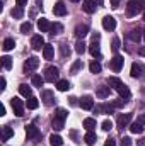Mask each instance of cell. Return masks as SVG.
<instances>
[{"label": "cell", "mask_w": 145, "mask_h": 146, "mask_svg": "<svg viewBox=\"0 0 145 146\" xmlns=\"http://www.w3.org/2000/svg\"><path fill=\"white\" fill-rule=\"evenodd\" d=\"M56 88H58L60 92H67V90L70 88V82H68V80H58V82H56Z\"/></svg>", "instance_id": "f546056e"}, {"label": "cell", "mask_w": 145, "mask_h": 146, "mask_svg": "<svg viewBox=\"0 0 145 146\" xmlns=\"http://www.w3.org/2000/svg\"><path fill=\"white\" fill-rule=\"evenodd\" d=\"M38 66H39V60H38L36 56H31V58H28L26 63H24V72L31 73V72H34Z\"/></svg>", "instance_id": "9c48e42d"}, {"label": "cell", "mask_w": 145, "mask_h": 146, "mask_svg": "<svg viewBox=\"0 0 145 146\" xmlns=\"http://www.w3.org/2000/svg\"><path fill=\"white\" fill-rule=\"evenodd\" d=\"M103 27L106 31H114L116 29V19L113 15H104L103 17Z\"/></svg>", "instance_id": "8fae6325"}, {"label": "cell", "mask_w": 145, "mask_h": 146, "mask_svg": "<svg viewBox=\"0 0 145 146\" xmlns=\"http://www.w3.org/2000/svg\"><path fill=\"white\" fill-rule=\"evenodd\" d=\"M31 31H33V24L31 22H22L21 24V33L22 34H29Z\"/></svg>", "instance_id": "d6a6232c"}, {"label": "cell", "mask_w": 145, "mask_h": 146, "mask_svg": "<svg viewBox=\"0 0 145 146\" xmlns=\"http://www.w3.org/2000/svg\"><path fill=\"white\" fill-rule=\"evenodd\" d=\"M144 73H145V68L140 65V63H133V65H132V72H130V75H132L133 78H142Z\"/></svg>", "instance_id": "2e32d148"}, {"label": "cell", "mask_w": 145, "mask_h": 146, "mask_svg": "<svg viewBox=\"0 0 145 146\" xmlns=\"http://www.w3.org/2000/svg\"><path fill=\"white\" fill-rule=\"evenodd\" d=\"M15 3H17V7H24V5H28V0H15Z\"/></svg>", "instance_id": "bcb514c9"}, {"label": "cell", "mask_w": 145, "mask_h": 146, "mask_svg": "<svg viewBox=\"0 0 145 146\" xmlns=\"http://www.w3.org/2000/svg\"><path fill=\"white\" fill-rule=\"evenodd\" d=\"M104 146H116V141H114L113 138H109V139H106V143H104Z\"/></svg>", "instance_id": "f6af8a7d"}, {"label": "cell", "mask_w": 145, "mask_h": 146, "mask_svg": "<svg viewBox=\"0 0 145 146\" xmlns=\"http://www.w3.org/2000/svg\"><path fill=\"white\" fill-rule=\"evenodd\" d=\"M58 75H60V72H58L56 66H48V68L44 70V80L55 83V82H58Z\"/></svg>", "instance_id": "277c9868"}, {"label": "cell", "mask_w": 145, "mask_h": 146, "mask_svg": "<svg viewBox=\"0 0 145 146\" xmlns=\"http://www.w3.org/2000/svg\"><path fill=\"white\" fill-rule=\"evenodd\" d=\"M89 51H91V54H92L94 58H97V60H101V58H103V54H101V46H99V41H92V42L89 44Z\"/></svg>", "instance_id": "4fadbf2b"}, {"label": "cell", "mask_w": 145, "mask_h": 146, "mask_svg": "<svg viewBox=\"0 0 145 146\" xmlns=\"http://www.w3.org/2000/svg\"><path fill=\"white\" fill-rule=\"evenodd\" d=\"M99 39H101L99 33H94V34H92V41H99Z\"/></svg>", "instance_id": "f907efd6"}, {"label": "cell", "mask_w": 145, "mask_h": 146, "mask_svg": "<svg viewBox=\"0 0 145 146\" xmlns=\"http://www.w3.org/2000/svg\"><path fill=\"white\" fill-rule=\"evenodd\" d=\"M144 21H145V10H144Z\"/></svg>", "instance_id": "9f6ffc18"}, {"label": "cell", "mask_w": 145, "mask_h": 146, "mask_svg": "<svg viewBox=\"0 0 145 146\" xmlns=\"http://www.w3.org/2000/svg\"><path fill=\"white\" fill-rule=\"evenodd\" d=\"M125 99H118V100H113V106H114V109H119V107H123L125 106Z\"/></svg>", "instance_id": "7bdbcfd3"}, {"label": "cell", "mask_w": 145, "mask_h": 146, "mask_svg": "<svg viewBox=\"0 0 145 146\" xmlns=\"http://www.w3.org/2000/svg\"><path fill=\"white\" fill-rule=\"evenodd\" d=\"M31 46H33V49H36V51H39L41 48H44V39H43V36H41V34H36V36L31 37Z\"/></svg>", "instance_id": "9a60e30c"}, {"label": "cell", "mask_w": 145, "mask_h": 146, "mask_svg": "<svg viewBox=\"0 0 145 146\" xmlns=\"http://www.w3.org/2000/svg\"><path fill=\"white\" fill-rule=\"evenodd\" d=\"M70 2H80V0H70Z\"/></svg>", "instance_id": "11a10c76"}, {"label": "cell", "mask_w": 145, "mask_h": 146, "mask_svg": "<svg viewBox=\"0 0 145 146\" xmlns=\"http://www.w3.org/2000/svg\"><path fill=\"white\" fill-rule=\"evenodd\" d=\"M85 42L84 41H77V44H75V51L79 53V54H84V51H85Z\"/></svg>", "instance_id": "74e56055"}, {"label": "cell", "mask_w": 145, "mask_h": 146, "mask_svg": "<svg viewBox=\"0 0 145 146\" xmlns=\"http://www.w3.org/2000/svg\"><path fill=\"white\" fill-rule=\"evenodd\" d=\"M142 10H145V0H128V5H126V15L128 17H135Z\"/></svg>", "instance_id": "7a4b0ae2"}, {"label": "cell", "mask_w": 145, "mask_h": 146, "mask_svg": "<svg viewBox=\"0 0 145 146\" xmlns=\"http://www.w3.org/2000/svg\"><path fill=\"white\" fill-rule=\"evenodd\" d=\"M109 2H111V7L113 9H118L119 7V0H109Z\"/></svg>", "instance_id": "7dc6e473"}, {"label": "cell", "mask_w": 145, "mask_h": 146, "mask_svg": "<svg viewBox=\"0 0 145 146\" xmlns=\"http://www.w3.org/2000/svg\"><path fill=\"white\" fill-rule=\"evenodd\" d=\"M31 82H33V85H34V87H39V88H41V87H43V83H44L46 80H44V76H41V75H33Z\"/></svg>", "instance_id": "1f68e13d"}, {"label": "cell", "mask_w": 145, "mask_h": 146, "mask_svg": "<svg viewBox=\"0 0 145 146\" xmlns=\"http://www.w3.org/2000/svg\"><path fill=\"white\" fill-rule=\"evenodd\" d=\"M144 39H145V29H144Z\"/></svg>", "instance_id": "6f0895ef"}, {"label": "cell", "mask_w": 145, "mask_h": 146, "mask_svg": "<svg viewBox=\"0 0 145 146\" xmlns=\"http://www.w3.org/2000/svg\"><path fill=\"white\" fill-rule=\"evenodd\" d=\"M24 15V12H22V7H15V9H12V17H15V19H21Z\"/></svg>", "instance_id": "ab89813d"}, {"label": "cell", "mask_w": 145, "mask_h": 146, "mask_svg": "<svg viewBox=\"0 0 145 146\" xmlns=\"http://www.w3.org/2000/svg\"><path fill=\"white\" fill-rule=\"evenodd\" d=\"M67 115H68V112L65 109H56L55 117H53V122H51V126H53L55 131H62V129L65 127V119H67Z\"/></svg>", "instance_id": "3957f363"}, {"label": "cell", "mask_w": 145, "mask_h": 146, "mask_svg": "<svg viewBox=\"0 0 145 146\" xmlns=\"http://www.w3.org/2000/svg\"><path fill=\"white\" fill-rule=\"evenodd\" d=\"M89 70H91V73H101L103 66H101L99 60H92V61H91V65H89Z\"/></svg>", "instance_id": "4316f807"}, {"label": "cell", "mask_w": 145, "mask_h": 146, "mask_svg": "<svg viewBox=\"0 0 145 146\" xmlns=\"http://www.w3.org/2000/svg\"><path fill=\"white\" fill-rule=\"evenodd\" d=\"M142 36H144V33H142L140 29H132V31L128 33V39H130V41H133V42H138Z\"/></svg>", "instance_id": "44dd1931"}, {"label": "cell", "mask_w": 145, "mask_h": 146, "mask_svg": "<svg viewBox=\"0 0 145 146\" xmlns=\"http://www.w3.org/2000/svg\"><path fill=\"white\" fill-rule=\"evenodd\" d=\"M53 54H55L53 46H51V44H44V48H43V56H44V60H53Z\"/></svg>", "instance_id": "7402d4cb"}, {"label": "cell", "mask_w": 145, "mask_h": 146, "mask_svg": "<svg viewBox=\"0 0 145 146\" xmlns=\"http://www.w3.org/2000/svg\"><path fill=\"white\" fill-rule=\"evenodd\" d=\"M2 66L5 70H10L12 68V58L10 56H2Z\"/></svg>", "instance_id": "e575fe53"}, {"label": "cell", "mask_w": 145, "mask_h": 146, "mask_svg": "<svg viewBox=\"0 0 145 146\" xmlns=\"http://www.w3.org/2000/svg\"><path fill=\"white\" fill-rule=\"evenodd\" d=\"M138 53H140V56H145V46H142V48L138 49Z\"/></svg>", "instance_id": "db71d44e"}, {"label": "cell", "mask_w": 145, "mask_h": 146, "mask_svg": "<svg viewBox=\"0 0 145 146\" xmlns=\"http://www.w3.org/2000/svg\"><path fill=\"white\" fill-rule=\"evenodd\" d=\"M10 106H12V109H14V114H15V115H19V117L24 115V107H26V106H24V102H22L19 97H14V99L10 100Z\"/></svg>", "instance_id": "5b68a950"}, {"label": "cell", "mask_w": 145, "mask_h": 146, "mask_svg": "<svg viewBox=\"0 0 145 146\" xmlns=\"http://www.w3.org/2000/svg\"><path fill=\"white\" fill-rule=\"evenodd\" d=\"M137 121H138V122H140V124H144V126H145V114H140V115H138V119H137Z\"/></svg>", "instance_id": "681fc988"}, {"label": "cell", "mask_w": 145, "mask_h": 146, "mask_svg": "<svg viewBox=\"0 0 145 146\" xmlns=\"http://www.w3.org/2000/svg\"><path fill=\"white\" fill-rule=\"evenodd\" d=\"M87 34H89V26H87V24H79V26L75 27V36H77L79 41H82Z\"/></svg>", "instance_id": "7c38bea8"}, {"label": "cell", "mask_w": 145, "mask_h": 146, "mask_svg": "<svg viewBox=\"0 0 145 146\" xmlns=\"http://www.w3.org/2000/svg\"><path fill=\"white\" fill-rule=\"evenodd\" d=\"M109 94H111V88H109V87H104V85H101V87L96 90V95H97L99 99H108Z\"/></svg>", "instance_id": "ffe728a7"}, {"label": "cell", "mask_w": 145, "mask_h": 146, "mask_svg": "<svg viewBox=\"0 0 145 146\" xmlns=\"http://www.w3.org/2000/svg\"><path fill=\"white\" fill-rule=\"evenodd\" d=\"M118 127L123 131L125 127H128L130 126V122H132V112H126V114H119L118 115Z\"/></svg>", "instance_id": "ba28073f"}, {"label": "cell", "mask_w": 145, "mask_h": 146, "mask_svg": "<svg viewBox=\"0 0 145 146\" xmlns=\"http://www.w3.org/2000/svg\"><path fill=\"white\" fill-rule=\"evenodd\" d=\"M53 14L55 15H65L67 14V5L63 2H56L55 7H53Z\"/></svg>", "instance_id": "ac0fdd59"}, {"label": "cell", "mask_w": 145, "mask_h": 146, "mask_svg": "<svg viewBox=\"0 0 145 146\" xmlns=\"http://www.w3.org/2000/svg\"><path fill=\"white\" fill-rule=\"evenodd\" d=\"M80 106H82V109H85V110L94 109V99H92L91 95H84V97L80 99Z\"/></svg>", "instance_id": "e0dca14e"}, {"label": "cell", "mask_w": 145, "mask_h": 146, "mask_svg": "<svg viewBox=\"0 0 145 146\" xmlns=\"http://www.w3.org/2000/svg\"><path fill=\"white\" fill-rule=\"evenodd\" d=\"M84 127H85L87 131H94V129H96V119H94V117L84 119Z\"/></svg>", "instance_id": "484cf974"}, {"label": "cell", "mask_w": 145, "mask_h": 146, "mask_svg": "<svg viewBox=\"0 0 145 146\" xmlns=\"http://www.w3.org/2000/svg\"><path fill=\"white\" fill-rule=\"evenodd\" d=\"M96 138H97V136H96V133H94V131H87V134L84 136V141H85L89 146H92L94 143H96Z\"/></svg>", "instance_id": "83f0119b"}, {"label": "cell", "mask_w": 145, "mask_h": 146, "mask_svg": "<svg viewBox=\"0 0 145 146\" xmlns=\"http://www.w3.org/2000/svg\"><path fill=\"white\" fill-rule=\"evenodd\" d=\"M101 126H103V129H104V131H111V129H113V122H111L109 119L103 121V124H101Z\"/></svg>", "instance_id": "60d3db41"}, {"label": "cell", "mask_w": 145, "mask_h": 146, "mask_svg": "<svg viewBox=\"0 0 145 146\" xmlns=\"http://www.w3.org/2000/svg\"><path fill=\"white\" fill-rule=\"evenodd\" d=\"M130 131H132L133 134H142V133H144V124H140L138 121H135V122L130 124Z\"/></svg>", "instance_id": "cb8c5ba5"}, {"label": "cell", "mask_w": 145, "mask_h": 146, "mask_svg": "<svg viewBox=\"0 0 145 146\" xmlns=\"http://www.w3.org/2000/svg\"><path fill=\"white\" fill-rule=\"evenodd\" d=\"M121 146H132V139H130L128 136H125V138L121 139Z\"/></svg>", "instance_id": "ee69618b"}, {"label": "cell", "mask_w": 145, "mask_h": 146, "mask_svg": "<svg viewBox=\"0 0 145 146\" xmlns=\"http://www.w3.org/2000/svg\"><path fill=\"white\" fill-rule=\"evenodd\" d=\"M70 106H77V99L75 97H70Z\"/></svg>", "instance_id": "f5cc1de1"}, {"label": "cell", "mask_w": 145, "mask_h": 146, "mask_svg": "<svg viewBox=\"0 0 145 146\" xmlns=\"http://www.w3.org/2000/svg\"><path fill=\"white\" fill-rule=\"evenodd\" d=\"M0 85H2V87H0V90H5V85H7V80H5L3 76H2V80H0Z\"/></svg>", "instance_id": "c3c4849f"}, {"label": "cell", "mask_w": 145, "mask_h": 146, "mask_svg": "<svg viewBox=\"0 0 145 146\" xmlns=\"http://www.w3.org/2000/svg\"><path fill=\"white\" fill-rule=\"evenodd\" d=\"M101 2H103V0H84L82 9H84V12H87V14H94L96 9H97V5H101Z\"/></svg>", "instance_id": "8992f818"}, {"label": "cell", "mask_w": 145, "mask_h": 146, "mask_svg": "<svg viewBox=\"0 0 145 146\" xmlns=\"http://www.w3.org/2000/svg\"><path fill=\"white\" fill-rule=\"evenodd\" d=\"M41 100L44 102V106H53L55 104V95H53V92L51 90H43V94H41Z\"/></svg>", "instance_id": "5bb4252c"}, {"label": "cell", "mask_w": 145, "mask_h": 146, "mask_svg": "<svg viewBox=\"0 0 145 146\" xmlns=\"http://www.w3.org/2000/svg\"><path fill=\"white\" fill-rule=\"evenodd\" d=\"M19 94L22 95V97H33V90H31V87H28L26 83H22V85H19Z\"/></svg>", "instance_id": "603a6c76"}, {"label": "cell", "mask_w": 145, "mask_h": 146, "mask_svg": "<svg viewBox=\"0 0 145 146\" xmlns=\"http://www.w3.org/2000/svg\"><path fill=\"white\" fill-rule=\"evenodd\" d=\"M2 48H3V51H12V49L15 48V41H14L12 37H7V39L3 41V46H2Z\"/></svg>", "instance_id": "f1b7e54d"}, {"label": "cell", "mask_w": 145, "mask_h": 146, "mask_svg": "<svg viewBox=\"0 0 145 146\" xmlns=\"http://www.w3.org/2000/svg\"><path fill=\"white\" fill-rule=\"evenodd\" d=\"M108 85L109 87H113L118 94H119V97L121 99H125V100H128L130 97H132V92H130V88L118 78V76H109L108 78Z\"/></svg>", "instance_id": "6da1fadb"}, {"label": "cell", "mask_w": 145, "mask_h": 146, "mask_svg": "<svg viewBox=\"0 0 145 146\" xmlns=\"http://www.w3.org/2000/svg\"><path fill=\"white\" fill-rule=\"evenodd\" d=\"M26 136L31 141H38L41 138V133H39V129H38L34 124H29V126H26Z\"/></svg>", "instance_id": "52a82bcc"}, {"label": "cell", "mask_w": 145, "mask_h": 146, "mask_svg": "<svg viewBox=\"0 0 145 146\" xmlns=\"http://www.w3.org/2000/svg\"><path fill=\"white\" fill-rule=\"evenodd\" d=\"M38 29H39L41 33H48V31L51 29V24L48 22V19H44V17H41V19L38 21Z\"/></svg>", "instance_id": "d6986e66"}, {"label": "cell", "mask_w": 145, "mask_h": 146, "mask_svg": "<svg viewBox=\"0 0 145 146\" xmlns=\"http://www.w3.org/2000/svg\"><path fill=\"white\" fill-rule=\"evenodd\" d=\"M0 115H5V107H3V104H0Z\"/></svg>", "instance_id": "816d5d0a"}, {"label": "cell", "mask_w": 145, "mask_h": 146, "mask_svg": "<svg viewBox=\"0 0 145 146\" xmlns=\"http://www.w3.org/2000/svg\"><path fill=\"white\" fill-rule=\"evenodd\" d=\"M63 31V26L60 24V22H55V24H51V29H50V33L51 34H60Z\"/></svg>", "instance_id": "836d02e7"}, {"label": "cell", "mask_w": 145, "mask_h": 146, "mask_svg": "<svg viewBox=\"0 0 145 146\" xmlns=\"http://www.w3.org/2000/svg\"><path fill=\"white\" fill-rule=\"evenodd\" d=\"M123 65H125V58L121 56V54H114V58L111 60V68H113V72H121V68H123Z\"/></svg>", "instance_id": "30bf717a"}, {"label": "cell", "mask_w": 145, "mask_h": 146, "mask_svg": "<svg viewBox=\"0 0 145 146\" xmlns=\"http://www.w3.org/2000/svg\"><path fill=\"white\" fill-rule=\"evenodd\" d=\"M26 106H28V109H38V106H39V102H38V99L36 97H29V99H28V104H26Z\"/></svg>", "instance_id": "d590c367"}, {"label": "cell", "mask_w": 145, "mask_h": 146, "mask_svg": "<svg viewBox=\"0 0 145 146\" xmlns=\"http://www.w3.org/2000/svg\"><path fill=\"white\" fill-rule=\"evenodd\" d=\"M12 136H14V129L9 127V126H3V127H2V139L7 141V139H10Z\"/></svg>", "instance_id": "d4e9b609"}, {"label": "cell", "mask_w": 145, "mask_h": 146, "mask_svg": "<svg viewBox=\"0 0 145 146\" xmlns=\"http://www.w3.org/2000/svg\"><path fill=\"white\" fill-rule=\"evenodd\" d=\"M50 145L51 146H62L63 145L62 136H58V134H51V136H50Z\"/></svg>", "instance_id": "4dcf8cb0"}, {"label": "cell", "mask_w": 145, "mask_h": 146, "mask_svg": "<svg viewBox=\"0 0 145 146\" xmlns=\"http://www.w3.org/2000/svg\"><path fill=\"white\" fill-rule=\"evenodd\" d=\"M60 53H62L63 58H67V56L70 54V49H68V44H67V42H62V44H60Z\"/></svg>", "instance_id": "f35d334b"}, {"label": "cell", "mask_w": 145, "mask_h": 146, "mask_svg": "<svg viewBox=\"0 0 145 146\" xmlns=\"http://www.w3.org/2000/svg\"><path fill=\"white\" fill-rule=\"evenodd\" d=\"M82 68H84V63H82V60H77V61L72 65V68H70V73H77L79 70H82Z\"/></svg>", "instance_id": "8d00e7d4"}, {"label": "cell", "mask_w": 145, "mask_h": 146, "mask_svg": "<svg viewBox=\"0 0 145 146\" xmlns=\"http://www.w3.org/2000/svg\"><path fill=\"white\" fill-rule=\"evenodd\" d=\"M111 49H113V53H118V49H119V39H118V37L113 39V46H111Z\"/></svg>", "instance_id": "b9f144b4"}]
</instances>
